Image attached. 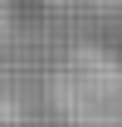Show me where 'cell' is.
<instances>
[{
  "label": "cell",
  "mask_w": 122,
  "mask_h": 127,
  "mask_svg": "<svg viewBox=\"0 0 122 127\" xmlns=\"http://www.w3.org/2000/svg\"><path fill=\"white\" fill-rule=\"evenodd\" d=\"M59 103L78 127H122V59L78 49L59 78Z\"/></svg>",
  "instance_id": "obj_1"
},
{
  "label": "cell",
  "mask_w": 122,
  "mask_h": 127,
  "mask_svg": "<svg viewBox=\"0 0 122 127\" xmlns=\"http://www.w3.org/2000/svg\"><path fill=\"white\" fill-rule=\"evenodd\" d=\"M5 34H10V0H0V44H5Z\"/></svg>",
  "instance_id": "obj_2"
}]
</instances>
